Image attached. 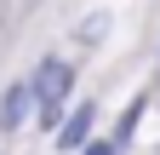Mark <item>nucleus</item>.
Instances as JSON below:
<instances>
[{"label": "nucleus", "mask_w": 160, "mask_h": 155, "mask_svg": "<svg viewBox=\"0 0 160 155\" xmlns=\"http://www.w3.org/2000/svg\"><path fill=\"white\" fill-rule=\"evenodd\" d=\"M137 115H143V98H132V109L120 115V126H114V149H120V144L132 138V126H137Z\"/></svg>", "instance_id": "obj_4"}, {"label": "nucleus", "mask_w": 160, "mask_h": 155, "mask_svg": "<svg viewBox=\"0 0 160 155\" xmlns=\"http://www.w3.org/2000/svg\"><path fill=\"white\" fill-rule=\"evenodd\" d=\"M69 86H74V69L63 63V57H46L40 75H34V92H29V98L40 104V121H57V104L69 98Z\"/></svg>", "instance_id": "obj_1"}, {"label": "nucleus", "mask_w": 160, "mask_h": 155, "mask_svg": "<svg viewBox=\"0 0 160 155\" xmlns=\"http://www.w3.org/2000/svg\"><path fill=\"white\" fill-rule=\"evenodd\" d=\"M92 104H80L74 115H69V121H63V132H57V144H63V149H80V138H86V132H92Z\"/></svg>", "instance_id": "obj_2"}, {"label": "nucleus", "mask_w": 160, "mask_h": 155, "mask_svg": "<svg viewBox=\"0 0 160 155\" xmlns=\"http://www.w3.org/2000/svg\"><path fill=\"white\" fill-rule=\"evenodd\" d=\"M86 155H114V144H92V149H86Z\"/></svg>", "instance_id": "obj_5"}, {"label": "nucleus", "mask_w": 160, "mask_h": 155, "mask_svg": "<svg viewBox=\"0 0 160 155\" xmlns=\"http://www.w3.org/2000/svg\"><path fill=\"white\" fill-rule=\"evenodd\" d=\"M23 115H29V86H12V92H6V104H0V126L12 132Z\"/></svg>", "instance_id": "obj_3"}]
</instances>
